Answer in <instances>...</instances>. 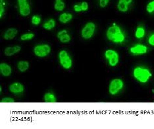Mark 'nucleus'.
<instances>
[{
    "label": "nucleus",
    "mask_w": 154,
    "mask_h": 129,
    "mask_svg": "<svg viewBox=\"0 0 154 129\" xmlns=\"http://www.w3.org/2000/svg\"><path fill=\"white\" fill-rule=\"evenodd\" d=\"M65 8V3L63 0H55L54 9L57 11H63Z\"/></svg>",
    "instance_id": "obj_20"
},
{
    "label": "nucleus",
    "mask_w": 154,
    "mask_h": 129,
    "mask_svg": "<svg viewBox=\"0 0 154 129\" xmlns=\"http://www.w3.org/2000/svg\"><path fill=\"white\" fill-rule=\"evenodd\" d=\"M148 44L152 47H154V33L149 36L148 39Z\"/></svg>",
    "instance_id": "obj_29"
},
{
    "label": "nucleus",
    "mask_w": 154,
    "mask_h": 129,
    "mask_svg": "<svg viewBox=\"0 0 154 129\" xmlns=\"http://www.w3.org/2000/svg\"><path fill=\"white\" fill-rule=\"evenodd\" d=\"M11 66L6 63L0 64V73L4 77H9L12 74Z\"/></svg>",
    "instance_id": "obj_12"
},
{
    "label": "nucleus",
    "mask_w": 154,
    "mask_h": 129,
    "mask_svg": "<svg viewBox=\"0 0 154 129\" xmlns=\"http://www.w3.org/2000/svg\"><path fill=\"white\" fill-rule=\"evenodd\" d=\"M59 64L61 66V67L65 69H69L72 66V60L70 55L65 50H62L58 54Z\"/></svg>",
    "instance_id": "obj_3"
},
{
    "label": "nucleus",
    "mask_w": 154,
    "mask_h": 129,
    "mask_svg": "<svg viewBox=\"0 0 154 129\" xmlns=\"http://www.w3.org/2000/svg\"><path fill=\"white\" fill-rule=\"evenodd\" d=\"M17 34H18V30L15 28H10L7 30L3 34V39L7 40H12L15 39Z\"/></svg>",
    "instance_id": "obj_15"
},
{
    "label": "nucleus",
    "mask_w": 154,
    "mask_h": 129,
    "mask_svg": "<svg viewBox=\"0 0 154 129\" xmlns=\"http://www.w3.org/2000/svg\"><path fill=\"white\" fill-rule=\"evenodd\" d=\"M29 62L25 60H20L17 63V69L20 72H25L29 69Z\"/></svg>",
    "instance_id": "obj_17"
},
{
    "label": "nucleus",
    "mask_w": 154,
    "mask_h": 129,
    "mask_svg": "<svg viewBox=\"0 0 154 129\" xmlns=\"http://www.w3.org/2000/svg\"><path fill=\"white\" fill-rule=\"evenodd\" d=\"M31 23L35 26L39 25L41 23V17L38 15H34L31 19Z\"/></svg>",
    "instance_id": "obj_23"
},
{
    "label": "nucleus",
    "mask_w": 154,
    "mask_h": 129,
    "mask_svg": "<svg viewBox=\"0 0 154 129\" xmlns=\"http://www.w3.org/2000/svg\"><path fill=\"white\" fill-rule=\"evenodd\" d=\"M9 90L13 95H19L24 92V87L19 82H14L9 86Z\"/></svg>",
    "instance_id": "obj_10"
},
{
    "label": "nucleus",
    "mask_w": 154,
    "mask_h": 129,
    "mask_svg": "<svg viewBox=\"0 0 154 129\" xmlns=\"http://www.w3.org/2000/svg\"><path fill=\"white\" fill-rule=\"evenodd\" d=\"M21 50V47L20 46L8 47L4 50V54L7 56H12L16 54H18Z\"/></svg>",
    "instance_id": "obj_14"
},
{
    "label": "nucleus",
    "mask_w": 154,
    "mask_h": 129,
    "mask_svg": "<svg viewBox=\"0 0 154 129\" xmlns=\"http://www.w3.org/2000/svg\"><path fill=\"white\" fill-rule=\"evenodd\" d=\"M148 48L146 45L142 44H136L130 48L131 53L134 55H143L148 52Z\"/></svg>",
    "instance_id": "obj_9"
},
{
    "label": "nucleus",
    "mask_w": 154,
    "mask_h": 129,
    "mask_svg": "<svg viewBox=\"0 0 154 129\" xmlns=\"http://www.w3.org/2000/svg\"><path fill=\"white\" fill-rule=\"evenodd\" d=\"M57 37L62 43H68L71 40V35L68 33L66 30H61L57 34Z\"/></svg>",
    "instance_id": "obj_11"
},
{
    "label": "nucleus",
    "mask_w": 154,
    "mask_h": 129,
    "mask_svg": "<svg viewBox=\"0 0 154 129\" xmlns=\"http://www.w3.org/2000/svg\"><path fill=\"white\" fill-rule=\"evenodd\" d=\"M107 39L114 43H122L125 40V35L120 27L117 25L111 26L107 31Z\"/></svg>",
    "instance_id": "obj_1"
},
{
    "label": "nucleus",
    "mask_w": 154,
    "mask_h": 129,
    "mask_svg": "<svg viewBox=\"0 0 154 129\" xmlns=\"http://www.w3.org/2000/svg\"><path fill=\"white\" fill-rule=\"evenodd\" d=\"M146 10L149 13H152L154 11V0L150 2L146 7Z\"/></svg>",
    "instance_id": "obj_25"
},
{
    "label": "nucleus",
    "mask_w": 154,
    "mask_h": 129,
    "mask_svg": "<svg viewBox=\"0 0 154 129\" xmlns=\"http://www.w3.org/2000/svg\"><path fill=\"white\" fill-rule=\"evenodd\" d=\"M146 34V31L144 29V28H143L142 27H137V29H136L135 31V37L138 39H141L142 38L144 37Z\"/></svg>",
    "instance_id": "obj_21"
},
{
    "label": "nucleus",
    "mask_w": 154,
    "mask_h": 129,
    "mask_svg": "<svg viewBox=\"0 0 154 129\" xmlns=\"http://www.w3.org/2000/svg\"><path fill=\"white\" fill-rule=\"evenodd\" d=\"M96 29V24L93 22H88L84 26L81 31V36L84 39L88 40L94 35Z\"/></svg>",
    "instance_id": "obj_6"
},
{
    "label": "nucleus",
    "mask_w": 154,
    "mask_h": 129,
    "mask_svg": "<svg viewBox=\"0 0 154 129\" xmlns=\"http://www.w3.org/2000/svg\"><path fill=\"white\" fill-rule=\"evenodd\" d=\"M17 2L19 4L20 15L23 17L29 16L30 14L31 9L28 0H17Z\"/></svg>",
    "instance_id": "obj_8"
},
{
    "label": "nucleus",
    "mask_w": 154,
    "mask_h": 129,
    "mask_svg": "<svg viewBox=\"0 0 154 129\" xmlns=\"http://www.w3.org/2000/svg\"><path fill=\"white\" fill-rule=\"evenodd\" d=\"M15 101L11 97H5L1 100V103H14Z\"/></svg>",
    "instance_id": "obj_26"
},
{
    "label": "nucleus",
    "mask_w": 154,
    "mask_h": 129,
    "mask_svg": "<svg viewBox=\"0 0 154 129\" xmlns=\"http://www.w3.org/2000/svg\"><path fill=\"white\" fill-rule=\"evenodd\" d=\"M105 58H106L108 64L111 67H115L119 62V56L117 53V51L112 49L107 50L104 53Z\"/></svg>",
    "instance_id": "obj_7"
},
{
    "label": "nucleus",
    "mask_w": 154,
    "mask_h": 129,
    "mask_svg": "<svg viewBox=\"0 0 154 129\" xmlns=\"http://www.w3.org/2000/svg\"><path fill=\"white\" fill-rule=\"evenodd\" d=\"M51 50V47L48 44H38L34 48V53L37 57L42 58L48 56Z\"/></svg>",
    "instance_id": "obj_5"
},
{
    "label": "nucleus",
    "mask_w": 154,
    "mask_h": 129,
    "mask_svg": "<svg viewBox=\"0 0 154 129\" xmlns=\"http://www.w3.org/2000/svg\"><path fill=\"white\" fill-rule=\"evenodd\" d=\"M132 75L136 80L141 83H146L152 76L149 69L142 66H137L133 69Z\"/></svg>",
    "instance_id": "obj_2"
},
{
    "label": "nucleus",
    "mask_w": 154,
    "mask_h": 129,
    "mask_svg": "<svg viewBox=\"0 0 154 129\" xmlns=\"http://www.w3.org/2000/svg\"><path fill=\"white\" fill-rule=\"evenodd\" d=\"M44 101L45 103H56L57 98L54 93L51 92L45 93L44 95Z\"/></svg>",
    "instance_id": "obj_18"
},
{
    "label": "nucleus",
    "mask_w": 154,
    "mask_h": 129,
    "mask_svg": "<svg viewBox=\"0 0 154 129\" xmlns=\"http://www.w3.org/2000/svg\"><path fill=\"white\" fill-rule=\"evenodd\" d=\"M132 2V0H119L117 3V9L122 13L128 11V5Z\"/></svg>",
    "instance_id": "obj_13"
},
{
    "label": "nucleus",
    "mask_w": 154,
    "mask_h": 129,
    "mask_svg": "<svg viewBox=\"0 0 154 129\" xmlns=\"http://www.w3.org/2000/svg\"><path fill=\"white\" fill-rule=\"evenodd\" d=\"M35 34L33 33H24L20 37V40L22 41H29L33 39L34 38Z\"/></svg>",
    "instance_id": "obj_22"
},
{
    "label": "nucleus",
    "mask_w": 154,
    "mask_h": 129,
    "mask_svg": "<svg viewBox=\"0 0 154 129\" xmlns=\"http://www.w3.org/2000/svg\"><path fill=\"white\" fill-rule=\"evenodd\" d=\"M80 6H81L82 11H86L88 9V3L86 2H82L81 4H80Z\"/></svg>",
    "instance_id": "obj_28"
},
{
    "label": "nucleus",
    "mask_w": 154,
    "mask_h": 129,
    "mask_svg": "<svg viewBox=\"0 0 154 129\" xmlns=\"http://www.w3.org/2000/svg\"><path fill=\"white\" fill-rule=\"evenodd\" d=\"M73 8H74V10L76 12L82 11L81 6H80V5H75L74 7H73Z\"/></svg>",
    "instance_id": "obj_30"
},
{
    "label": "nucleus",
    "mask_w": 154,
    "mask_h": 129,
    "mask_svg": "<svg viewBox=\"0 0 154 129\" xmlns=\"http://www.w3.org/2000/svg\"><path fill=\"white\" fill-rule=\"evenodd\" d=\"M110 0H100V5L101 8H106V7L108 5Z\"/></svg>",
    "instance_id": "obj_27"
},
{
    "label": "nucleus",
    "mask_w": 154,
    "mask_h": 129,
    "mask_svg": "<svg viewBox=\"0 0 154 129\" xmlns=\"http://www.w3.org/2000/svg\"><path fill=\"white\" fill-rule=\"evenodd\" d=\"M5 5L4 0H0V18H2L5 13Z\"/></svg>",
    "instance_id": "obj_24"
},
{
    "label": "nucleus",
    "mask_w": 154,
    "mask_h": 129,
    "mask_svg": "<svg viewBox=\"0 0 154 129\" xmlns=\"http://www.w3.org/2000/svg\"><path fill=\"white\" fill-rule=\"evenodd\" d=\"M124 82L120 78H115L110 82L109 93L111 95H116L124 88Z\"/></svg>",
    "instance_id": "obj_4"
},
{
    "label": "nucleus",
    "mask_w": 154,
    "mask_h": 129,
    "mask_svg": "<svg viewBox=\"0 0 154 129\" xmlns=\"http://www.w3.org/2000/svg\"><path fill=\"white\" fill-rule=\"evenodd\" d=\"M72 19V15L71 13H63L59 15V22H61V23L66 24L69 23V21H71Z\"/></svg>",
    "instance_id": "obj_16"
},
{
    "label": "nucleus",
    "mask_w": 154,
    "mask_h": 129,
    "mask_svg": "<svg viewBox=\"0 0 154 129\" xmlns=\"http://www.w3.org/2000/svg\"><path fill=\"white\" fill-rule=\"evenodd\" d=\"M55 21L53 19H50L43 24V28L45 30L50 31L55 28Z\"/></svg>",
    "instance_id": "obj_19"
}]
</instances>
